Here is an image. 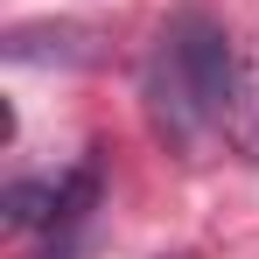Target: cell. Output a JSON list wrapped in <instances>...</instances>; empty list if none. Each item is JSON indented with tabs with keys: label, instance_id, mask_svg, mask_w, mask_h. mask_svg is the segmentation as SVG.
<instances>
[{
	"label": "cell",
	"instance_id": "7a4b0ae2",
	"mask_svg": "<svg viewBox=\"0 0 259 259\" xmlns=\"http://www.w3.org/2000/svg\"><path fill=\"white\" fill-rule=\"evenodd\" d=\"M49 210H56V182H14V189H7V224H14V231L49 224Z\"/></svg>",
	"mask_w": 259,
	"mask_h": 259
},
{
	"label": "cell",
	"instance_id": "6da1fadb",
	"mask_svg": "<svg viewBox=\"0 0 259 259\" xmlns=\"http://www.w3.org/2000/svg\"><path fill=\"white\" fill-rule=\"evenodd\" d=\"M140 105H147V126L168 140L175 154L203 147L231 105H238V56H231V28L203 14V7H182L168 28L154 35L147 63H140Z\"/></svg>",
	"mask_w": 259,
	"mask_h": 259
}]
</instances>
